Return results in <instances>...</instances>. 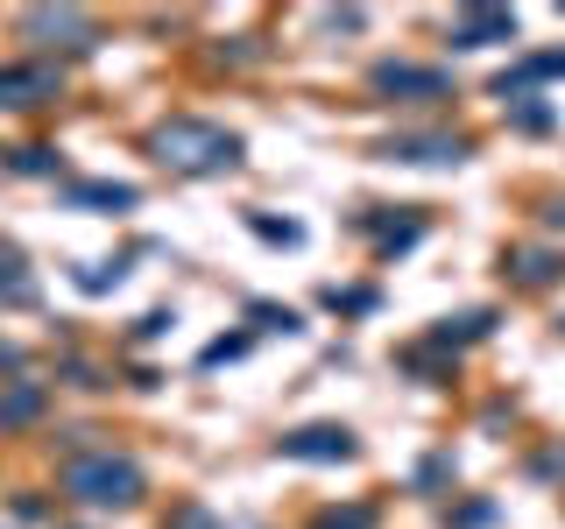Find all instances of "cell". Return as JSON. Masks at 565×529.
<instances>
[{"label":"cell","mask_w":565,"mask_h":529,"mask_svg":"<svg viewBox=\"0 0 565 529\" xmlns=\"http://www.w3.org/2000/svg\"><path fill=\"white\" fill-rule=\"evenodd\" d=\"M149 149H156V163H170V170H184V176H220V170H234V163H241L247 141H241L234 128H220V120L170 114L163 128L149 134Z\"/></svg>","instance_id":"obj_1"},{"label":"cell","mask_w":565,"mask_h":529,"mask_svg":"<svg viewBox=\"0 0 565 529\" xmlns=\"http://www.w3.org/2000/svg\"><path fill=\"white\" fill-rule=\"evenodd\" d=\"M57 487L71 494V501H85V508H135L149 481H141V466L128 452H78L57 473Z\"/></svg>","instance_id":"obj_2"},{"label":"cell","mask_w":565,"mask_h":529,"mask_svg":"<svg viewBox=\"0 0 565 529\" xmlns=\"http://www.w3.org/2000/svg\"><path fill=\"white\" fill-rule=\"evenodd\" d=\"M22 43L35 50H93L99 43V22L93 14H78V8H22Z\"/></svg>","instance_id":"obj_3"},{"label":"cell","mask_w":565,"mask_h":529,"mask_svg":"<svg viewBox=\"0 0 565 529\" xmlns=\"http://www.w3.org/2000/svg\"><path fill=\"white\" fill-rule=\"evenodd\" d=\"M57 93H64V71H57V64H43V57L0 64V106H8V114H22V106H43V99H57Z\"/></svg>","instance_id":"obj_4"},{"label":"cell","mask_w":565,"mask_h":529,"mask_svg":"<svg viewBox=\"0 0 565 529\" xmlns=\"http://www.w3.org/2000/svg\"><path fill=\"white\" fill-rule=\"evenodd\" d=\"M367 85H375L382 99H411V106L452 93V78H446V71H431V64H375V78H367Z\"/></svg>","instance_id":"obj_5"},{"label":"cell","mask_w":565,"mask_h":529,"mask_svg":"<svg viewBox=\"0 0 565 529\" xmlns=\"http://www.w3.org/2000/svg\"><path fill=\"white\" fill-rule=\"evenodd\" d=\"M446 35L459 50H488V43H516V14H502V8H459Z\"/></svg>","instance_id":"obj_6"},{"label":"cell","mask_w":565,"mask_h":529,"mask_svg":"<svg viewBox=\"0 0 565 529\" xmlns=\"http://www.w3.org/2000/svg\"><path fill=\"white\" fill-rule=\"evenodd\" d=\"M282 458H318V466H340V458H353V431L347 423H305V431L282 438Z\"/></svg>","instance_id":"obj_7"},{"label":"cell","mask_w":565,"mask_h":529,"mask_svg":"<svg viewBox=\"0 0 565 529\" xmlns=\"http://www.w3.org/2000/svg\"><path fill=\"white\" fill-rule=\"evenodd\" d=\"M382 155L388 163H467V141L459 134H388Z\"/></svg>","instance_id":"obj_8"},{"label":"cell","mask_w":565,"mask_h":529,"mask_svg":"<svg viewBox=\"0 0 565 529\" xmlns=\"http://www.w3.org/2000/svg\"><path fill=\"white\" fill-rule=\"evenodd\" d=\"M43 381H14L8 388V396H0V431H14V423H35V417H43Z\"/></svg>","instance_id":"obj_9"},{"label":"cell","mask_w":565,"mask_h":529,"mask_svg":"<svg viewBox=\"0 0 565 529\" xmlns=\"http://www.w3.org/2000/svg\"><path fill=\"white\" fill-rule=\"evenodd\" d=\"M141 198L135 184H71V205H114V212H128Z\"/></svg>","instance_id":"obj_10"},{"label":"cell","mask_w":565,"mask_h":529,"mask_svg":"<svg viewBox=\"0 0 565 529\" xmlns=\"http://www.w3.org/2000/svg\"><path fill=\"white\" fill-rule=\"evenodd\" d=\"M509 269H516V282H552V276H558V255H537V247H523V255H509Z\"/></svg>","instance_id":"obj_11"},{"label":"cell","mask_w":565,"mask_h":529,"mask_svg":"<svg viewBox=\"0 0 565 529\" xmlns=\"http://www.w3.org/2000/svg\"><path fill=\"white\" fill-rule=\"evenodd\" d=\"M0 296H8V304H35V282L22 276V261H14V255L0 261Z\"/></svg>","instance_id":"obj_12"},{"label":"cell","mask_w":565,"mask_h":529,"mask_svg":"<svg viewBox=\"0 0 565 529\" xmlns=\"http://www.w3.org/2000/svg\"><path fill=\"white\" fill-rule=\"evenodd\" d=\"M14 170H22V176H50L57 155H50V149H14Z\"/></svg>","instance_id":"obj_13"},{"label":"cell","mask_w":565,"mask_h":529,"mask_svg":"<svg viewBox=\"0 0 565 529\" xmlns=\"http://www.w3.org/2000/svg\"><path fill=\"white\" fill-rule=\"evenodd\" d=\"M318 529H367V508H353V516H326Z\"/></svg>","instance_id":"obj_14"}]
</instances>
